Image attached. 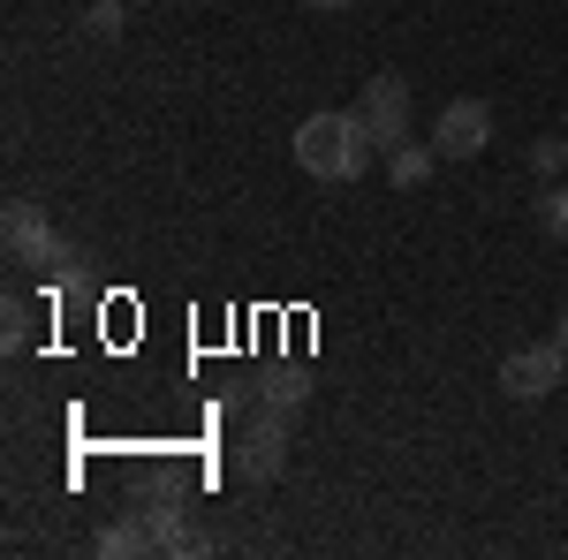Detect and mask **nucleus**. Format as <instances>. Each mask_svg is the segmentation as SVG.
<instances>
[{
    "mask_svg": "<svg viewBox=\"0 0 568 560\" xmlns=\"http://www.w3.org/2000/svg\"><path fill=\"white\" fill-rule=\"evenodd\" d=\"M288 152H296V167L311 182H364L372 160H379V144L364 130V114L356 106H326V114H304L296 136H288Z\"/></svg>",
    "mask_w": 568,
    "mask_h": 560,
    "instance_id": "1",
    "label": "nucleus"
},
{
    "mask_svg": "<svg viewBox=\"0 0 568 560\" xmlns=\"http://www.w3.org/2000/svg\"><path fill=\"white\" fill-rule=\"evenodd\" d=\"M0 243H8V258L31 265V273H53V281H77L84 273V251L45 220V205H31V197H16L8 213H0Z\"/></svg>",
    "mask_w": 568,
    "mask_h": 560,
    "instance_id": "2",
    "label": "nucleus"
},
{
    "mask_svg": "<svg viewBox=\"0 0 568 560\" xmlns=\"http://www.w3.org/2000/svg\"><path fill=\"white\" fill-rule=\"evenodd\" d=\"M554 387H568V348L554 342V334L500 356V394H508V401H546Z\"/></svg>",
    "mask_w": 568,
    "mask_h": 560,
    "instance_id": "3",
    "label": "nucleus"
},
{
    "mask_svg": "<svg viewBox=\"0 0 568 560\" xmlns=\"http://www.w3.org/2000/svg\"><path fill=\"white\" fill-rule=\"evenodd\" d=\"M356 114H364V130L379 144V160H387L394 144H409V77L379 69V77L364 84V99H356Z\"/></svg>",
    "mask_w": 568,
    "mask_h": 560,
    "instance_id": "4",
    "label": "nucleus"
},
{
    "mask_svg": "<svg viewBox=\"0 0 568 560\" xmlns=\"http://www.w3.org/2000/svg\"><path fill=\"white\" fill-rule=\"evenodd\" d=\"M235 470L251 477V485H273V477L288 470V417L281 409H258L243 439H235Z\"/></svg>",
    "mask_w": 568,
    "mask_h": 560,
    "instance_id": "5",
    "label": "nucleus"
},
{
    "mask_svg": "<svg viewBox=\"0 0 568 560\" xmlns=\"http://www.w3.org/2000/svg\"><path fill=\"white\" fill-rule=\"evenodd\" d=\"M485 144H493V106L485 99H447L433 122V152L439 160H478Z\"/></svg>",
    "mask_w": 568,
    "mask_h": 560,
    "instance_id": "6",
    "label": "nucleus"
},
{
    "mask_svg": "<svg viewBox=\"0 0 568 560\" xmlns=\"http://www.w3.org/2000/svg\"><path fill=\"white\" fill-rule=\"evenodd\" d=\"M136 516L152 530V553H197V530H190V508H182L175 485H152V492L136 500Z\"/></svg>",
    "mask_w": 568,
    "mask_h": 560,
    "instance_id": "7",
    "label": "nucleus"
},
{
    "mask_svg": "<svg viewBox=\"0 0 568 560\" xmlns=\"http://www.w3.org/2000/svg\"><path fill=\"white\" fill-rule=\"evenodd\" d=\"M433 167H439L433 136H425V144L409 136V144H394V152H387V182H394V190H425V182H433Z\"/></svg>",
    "mask_w": 568,
    "mask_h": 560,
    "instance_id": "8",
    "label": "nucleus"
},
{
    "mask_svg": "<svg viewBox=\"0 0 568 560\" xmlns=\"http://www.w3.org/2000/svg\"><path fill=\"white\" fill-rule=\"evenodd\" d=\"M99 560H136V553H152V530H144V516H114V522H99Z\"/></svg>",
    "mask_w": 568,
    "mask_h": 560,
    "instance_id": "9",
    "label": "nucleus"
},
{
    "mask_svg": "<svg viewBox=\"0 0 568 560\" xmlns=\"http://www.w3.org/2000/svg\"><path fill=\"white\" fill-rule=\"evenodd\" d=\"M31 342H39V310H31L23 296H8V303H0V348H8V356H23Z\"/></svg>",
    "mask_w": 568,
    "mask_h": 560,
    "instance_id": "10",
    "label": "nucleus"
},
{
    "mask_svg": "<svg viewBox=\"0 0 568 560\" xmlns=\"http://www.w3.org/2000/svg\"><path fill=\"white\" fill-rule=\"evenodd\" d=\"M304 394H311V379L296 371V364H288V371H273V379L258 387V409H281V417H296V409H304Z\"/></svg>",
    "mask_w": 568,
    "mask_h": 560,
    "instance_id": "11",
    "label": "nucleus"
},
{
    "mask_svg": "<svg viewBox=\"0 0 568 560\" xmlns=\"http://www.w3.org/2000/svg\"><path fill=\"white\" fill-rule=\"evenodd\" d=\"M84 31L114 45L122 31H130V0H91V8H84Z\"/></svg>",
    "mask_w": 568,
    "mask_h": 560,
    "instance_id": "12",
    "label": "nucleus"
},
{
    "mask_svg": "<svg viewBox=\"0 0 568 560\" xmlns=\"http://www.w3.org/2000/svg\"><path fill=\"white\" fill-rule=\"evenodd\" d=\"M538 227H546L554 243H568V174H561V182H546V190H538Z\"/></svg>",
    "mask_w": 568,
    "mask_h": 560,
    "instance_id": "13",
    "label": "nucleus"
},
{
    "mask_svg": "<svg viewBox=\"0 0 568 560\" xmlns=\"http://www.w3.org/2000/svg\"><path fill=\"white\" fill-rule=\"evenodd\" d=\"M530 174H538V182H561L568 174V136H538V144H530Z\"/></svg>",
    "mask_w": 568,
    "mask_h": 560,
    "instance_id": "14",
    "label": "nucleus"
},
{
    "mask_svg": "<svg viewBox=\"0 0 568 560\" xmlns=\"http://www.w3.org/2000/svg\"><path fill=\"white\" fill-rule=\"evenodd\" d=\"M554 342H561V348H568V310H561V318H554Z\"/></svg>",
    "mask_w": 568,
    "mask_h": 560,
    "instance_id": "15",
    "label": "nucleus"
},
{
    "mask_svg": "<svg viewBox=\"0 0 568 560\" xmlns=\"http://www.w3.org/2000/svg\"><path fill=\"white\" fill-rule=\"evenodd\" d=\"M311 8H356V0H311Z\"/></svg>",
    "mask_w": 568,
    "mask_h": 560,
    "instance_id": "16",
    "label": "nucleus"
},
{
    "mask_svg": "<svg viewBox=\"0 0 568 560\" xmlns=\"http://www.w3.org/2000/svg\"><path fill=\"white\" fill-rule=\"evenodd\" d=\"M130 8H136V0H130Z\"/></svg>",
    "mask_w": 568,
    "mask_h": 560,
    "instance_id": "17",
    "label": "nucleus"
}]
</instances>
